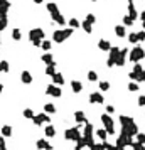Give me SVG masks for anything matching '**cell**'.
<instances>
[{
	"instance_id": "1",
	"label": "cell",
	"mask_w": 145,
	"mask_h": 150,
	"mask_svg": "<svg viewBox=\"0 0 145 150\" xmlns=\"http://www.w3.org/2000/svg\"><path fill=\"white\" fill-rule=\"evenodd\" d=\"M120 125H122V133H125L128 137H137V133H138V127H137V123L133 121V118H130V116H126V115H120Z\"/></svg>"
},
{
	"instance_id": "2",
	"label": "cell",
	"mask_w": 145,
	"mask_h": 150,
	"mask_svg": "<svg viewBox=\"0 0 145 150\" xmlns=\"http://www.w3.org/2000/svg\"><path fill=\"white\" fill-rule=\"evenodd\" d=\"M73 27H68V29H61V30H54V34H52V40L54 42H58V44H61V42H64V40L68 39L69 36L73 34Z\"/></svg>"
},
{
	"instance_id": "3",
	"label": "cell",
	"mask_w": 145,
	"mask_h": 150,
	"mask_svg": "<svg viewBox=\"0 0 145 150\" xmlns=\"http://www.w3.org/2000/svg\"><path fill=\"white\" fill-rule=\"evenodd\" d=\"M144 58H145V51L140 46H135L133 49L130 51V54H128V59L132 61V62H138V61H142Z\"/></svg>"
},
{
	"instance_id": "4",
	"label": "cell",
	"mask_w": 145,
	"mask_h": 150,
	"mask_svg": "<svg viewBox=\"0 0 145 150\" xmlns=\"http://www.w3.org/2000/svg\"><path fill=\"white\" fill-rule=\"evenodd\" d=\"M81 127V125H79ZM79 127H73V128H68V130H64V138L66 140H73V142H78L83 135H81V130H79Z\"/></svg>"
},
{
	"instance_id": "5",
	"label": "cell",
	"mask_w": 145,
	"mask_h": 150,
	"mask_svg": "<svg viewBox=\"0 0 145 150\" xmlns=\"http://www.w3.org/2000/svg\"><path fill=\"white\" fill-rule=\"evenodd\" d=\"M120 47L118 46H111V49H110V56H108L107 59V66L108 68H115L116 66V58H118V52H120Z\"/></svg>"
},
{
	"instance_id": "6",
	"label": "cell",
	"mask_w": 145,
	"mask_h": 150,
	"mask_svg": "<svg viewBox=\"0 0 145 150\" xmlns=\"http://www.w3.org/2000/svg\"><path fill=\"white\" fill-rule=\"evenodd\" d=\"M101 123L105 125L108 135H115V127H113V120H111L110 113H103V115H101Z\"/></svg>"
},
{
	"instance_id": "7",
	"label": "cell",
	"mask_w": 145,
	"mask_h": 150,
	"mask_svg": "<svg viewBox=\"0 0 145 150\" xmlns=\"http://www.w3.org/2000/svg\"><path fill=\"white\" fill-rule=\"evenodd\" d=\"M46 95H49V96H54V98H61L63 96V90L59 88L58 84H49L47 88H46Z\"/></svg>"
},
{
	"instance_id": "8",
	"label": "cell",
	"mask_w": 145,
	"mask_h": 150,
	"mask_svg": "<svg viewBox=\"0 0 145 150\" xmlns=\"http://www.w3.org/2000/svg\"><path fill=\"white\" fill-rule=\"evenodd\" d=\"M132 142H133L132 137H128V135H125V133H120V137L116 138L115 145H118V147H130Z\"/></svg>"
},
{
	"instance_id": "9",
	"label": "cell",
	"mask_w": 145,
	"mask_h": 150,
	"mask_svg": "<svg viewBox=\"0 0 145 150\" xmlns=\"http://www.w3.org/2000/svg\"><path fill=\"white\" fill-rule=\"evenodd\" d=\"M130 54V51L126 49V47H123V49L118 52V58H116V66L118 68H123L125 66V61H126V56Z\"/></svg>"
},
{
	"instance_id": "10",
	"label": "cell",
	"mask_w": 145,
	"mask_h": 150,
	"mask_svg": "<svg viewBox=\"0 0 145 150\" xmlns=\"http://www.w3.org/2000/svg\"><path fill=\"white\" fill-rule=\"evenodd\" d=\"M142 73H144V68H142L138 62H135V64H133V69L130 71V74H128V76H130L133 81H138V78L142 76Z\"/></svg>"
},
{
	"instance_id": "11",
	"label": "cell",
	"mask_w": 145,
	"mask_h": 150,
	"mask_svg": "<svg viewBox=\"0 0 145 150\" xmlns=\"http://www.w3.org/2000/svg\"><path fill=\"white\" fill-rule=\"evenodd\" d=\"M29 39L34 42V40H42L44 39V30L42 29H32L29 32Z\"/></svg>"
},
{
	"instance_id": "12",
	"label": "cell",
	"mask_w": 145,
	"mask_h": 150,
	"mask_svg": "<svg viewBox=\"0 0 145 150\" xmlns=\"http://www.w3.org/2000/svg\"><path fill=\"white\" fill-rule=\"evenodd\" d=\"M51 17H52V22H56V24H59V25H66V19L63 17V14L61 12H52L51 14Z\"/></svg>"
},
{
	"instance_id": "13",
	"label": "cell",
	"mask_w": 145,
	"mask_h": 150,
	"mask_svg": "<svg viewBox=\"0 0 145 150\" xmlns=\"http://www.w3.org/2000/svg\"><path fill=\"white\" fill-rule=\"evenodd\" d=\"M89 103H105V98H103V95L101 93H91L89 95Z\"/></svg>"
},
{
	"instance_id": "14",
	"label": "cell",
	"mask_w": 145,
	"mask_h": 150,
	"mask_svg": "<svg viewBox=\"0 0 145 150\" xmlns=\"http://www.w3.org/2000/svg\"><path fill=\"white\" fill-rule=\"evenodd\" d=\"M98 47L101 51H107V52H110V49H111V42L107 39H100L98 40Z\"/></svg>"
},
{
	"instance_id": "15",
	"label": "cell",
	"mask_w": 145,
	"mask_h": 150,
	"mask_svg": "<svg viewBox=\"0 0 145 150\" xmlns=\"http://www.w3.org/2000/svg\"><path fill=\"white\" fill-rule=\"evenodd\" d=\"M71 90H73V93H74V95L81 93V91H83V84H81V81H76V79L71 81Z\"/></svg>"
},
{
	"instance_id": "16",
	"label": "cell",
	"mask_w": 145,
	"mask_h": 150,
	"mask_svg": "<svg viewBox=\"0 0 145 150\" xmlns=\"http://www.w3.org/2000/svg\"><path fill=\"white\" fill-rule=\"evenodd\" d=\"M20 79H22V83H24V84H30V83H32V74H30L29 71H22Z\"/></svg>"
},
{
	"instance_id": "17",
	"label": "cell",
	"mask_w": 145,
	"mask_h": 150,
	"mask_svg": "<svg viewBox=\"0 0 145 150\" xmlns=\"http://www.w3.org/2000/svg\"><path fill=\"white\" fill-rule=\"evenodd\" d=\"M83 137H93V125L86 121L85 123V128H83Z\"/></svg>"
},
{
	"instance_id": "18",
	"label": "cell",
	"mask_w": 145,
	"mask_h": 150,
	"mask_svg": "<svg viewBox=\"0 0 145 150\" xmlns=\"http://www.w3.org/2000/svg\"><path fill=\"white\" fill-rule=\"evenodd\" d=\"M128 15L133 20L137 19V10H135V5H133V0H128Z\"/></svg>"
},
{
	"instance_id": "19",
	"label": "cell",
	"mask_w": 145,
	"mask_h": 150,
	"mask_svg": "<svg viewBox=\"0 0 145 150\" xmlns=\"http://www.w3.org/2000/svg\"><path fill=\"white\" fill-rule=\"evenodd\" d=\"M126 25H116L115 27V34L118 37H126Z\"/></svg>"
},
{
	"instance_id": "20",
	"label": "cell",
	"mask_w": 145,
	"mask_h": 150,
	"mask_svg": "<svg viewBox=\"0 0 145 150\" xmlns=\"http://www.w3.org/2000/svg\"><path fill=\"white\" fill-rule=\"evenodd\" d=\"M74 120L78 123H86V115H85V111H76L74 113Z\"/></svg>"
},
{
	"instance_id": "21",
	"label": "cell",
	"mask_w": 145,
	"mask_h": 150,
	"mask_svg": "<svg viewBox=\"0 0 145 150\" xmlns=\"http://www.w3.org/2000/svg\"><path fill=\"white\" fill-rule=\"evenodd\" d=\"M52 83H54V84H58V86L64 84V78H63V74H61V73H56V74L52 76Z\"/></svg>"
},
{
	"instance_id": "22",
	"label": "cell",
	"mask_w": 145,
	"mask_h": 150,
	"mask_svg": "<svg viewBox=\"0 0 145 150\" xmlns=\"http://www.w3.org/2000/svg\"><path fill=\"white\" fill-rule=\"evenodd\" d=\"M81 27L85 29V32H86V34H91V32H93V24H91L89 20H85V22H81Z\"/></svg>"
},
{
	"instance_id": "23",
	"label": "cell",
	"mask_w": 145,
	"mask_h": 150,
	"mask_svg": "<svg viewBox=\"0 0 145 150\" xmlns=\"http://www.w3.org/2000/svg\"><path fill=\"white\" fill-rule=\"evenodd\" d=\"M44 132H46V137H47V138H52V137H56V128H54L52 125H47Z\"/></svg>"
},
{
	"instance_id": "24",
	"label": "cell",
	"mask_w": 145,
	"mask_h": 150,
	"mask_svg": "<svg viewBox=\"0 0 145 150\" xmlns=\"http://www.w3.org/2000/svg\"><path fill=\"white\" fill-rule=\"evenodd\" d=\"M58 71H56V62H52V64H47V68H46V74L47 76H54Z\"/></svg>"
},
{
	"instance_id": "25",
	"label": "cell",
	"mask_w": 145,
	"mask_h": 150,
	"mask_svg": "<svg viewBox=\"0 0 145 150\" xmlns=\"http://www.w3.org/2000/svg\"><path fill=\"white\" fill-rule=\"evenodd\" d=\"M41 59H42V62H46V64H52V62H54V59H52V54H51L49 51H46V54H44Z\"/></svg>"
},
{
	"instance_id": "26",
	"label": "cell",
	"mask_w": 145,
	"mask_h": 150,
	"mask_svg": "<svg viewBox=\"0 0 145 150\" xmlns=\"http://www.w3.org/2000/svg\"><path fill=\"white\" fill-rule=\"evenodd\" d=\"M126 37H128V42H130V44H137V42H140V40H138V34H137V32H130Z\"/></svg>"
},
{
	"instance_id": "27",
	"label": "cell",
	"mask_w": 145,
	"mask_h": 150,
	"mask_svg": "<svg viewBox=\"0 0 145 150\" xmlns=\"http://www.w3.org/2000/svg\"><path fill=\"white\" fill-rule=\"evenodd\" d=\"M44 111L49 113V115H54V113H56V106H54L52 103H46V105H44Z\"/></svg>"
},
{
	"instance_id": "28",
	"label": "cell",
	"mask_w": 145,
	"mask_h": 150,
	"mask_svg": "<svg viewBox=\"0 0 145 150\" xmlns=\"http://www.w3.org/2000/svg\"><path fill=\"white\" fill-rule=\"evenodd\" d=\"M36 147H37L39 150H46V147H47V142H46V138H39V140L36 142Z\"/></svg>"
},
{
	"instance_id": "29",
	"label": "cell",
	"mask_w": 145,
	"mask_h": 150,
	"mask_svg": "<svg viewBox=\"0 0 145 150\" xmlns=\"http://www.w3.org/2000/svg\"><path fill=\"white\" fill-rule=\"evenodd\" d=\"M10 64L9 61H0V73H9Z\"/></svg>"
},
{
	"instance_id": "30",
	"label": "cell",
	"mask_w": 145,
	"mask_h": 150,
	"mask_svg": "<svg viewBox=\"0 0 145 150\" xmlns=\"http://www.w3.org/2000/svg\"><path fill=\"white\" fill-rule=\"evenodd\" d=\"M2 135H3V137H10V135H12V127H10V125H3V127H2Z\"/></svg>"
},
{
	"instance_id": "31",
	"label": "cell",
	"mask_w": 145,
	"mask_h": 150,
	"mask_svg": "<svg viewBox=\"0 0 145 150\" xmlns=\"http://www.w3.org/2000/svg\"><path fill=\"white\" fill-rule=\"evenodd\" d=\"M130 147H132V149L133 150H145V145L144 143H140V142H132V145H130Z\"/></svg>"
},
{
	"instance_id": "32",
	"label": "cell",
	"mask_w": 145,
	"mask_h": 150,
	"mask_svg": "<svg viewBox=\"0 0 145 150\" xmlns=\"http://www.w3.org/2000/svg\"><path fill=\"white\" fill-rule=\"evenodd\" d=\"M22 34H20V29H12V39L14 40H20Z\"/></svg>"
},
{
	"instance_id": "33",
	"label": "cell",
	"mask_w": 145,
	"mask_h": 150,
	"mask_svg": "<svg viewBox=\"0 0 145 150\" xmlns=\"http://www.w3.org/2000/svg\"><path fill=\"white\" fill-rule=\"evenodd\" d=\"M41 47H42L44 51H51V49H52V42H51V40H42Z\"/></svg>"
},
{
	"instance_id": "34",
	"label": "cell",
	"mask_w": 145,
	"mask_h": 150,
	"mask_svg": "<svg viewBox=\"0 0 145 150\" xmlns=\"http://www.w3.org/2000/svg\"><path fill=\"white\" fill-rule=\"evenodd\" d=\"M107 135H108L107 128H103V130H98L96 132V137H98V138H101V140H107Z\"/></svg>"
},
{
	"instance_id": "35",
	"label": "cell",
	"mask_w": 145,
	"mask_h": 150,
	"mask_svg": "<svg viewBox=\"0 0 145 150\" xmlns=\"http://www.w3.org/2000/svg\"><path fill=\"white\" fill-rule=\"evenodd\" d=\"M24 116L32 120V118L36 116V113H34V110H30V108H25V110H24Z\"/></svg>"
},
{
	"instance_id": "36",
	"label": "cell",
	"mask_w": 145,
	"mask_h": 150,
	"mask_svg": "<svg viewBox=\"0 0 145 150\" xmlns=\"http://www.w3.org/2000/svg\"><path fill=\"white\" fill-rule=\"evenodd\" d=\"M69 27H73V29H78V27H79V20L74 19V17H71V19H69Z\"/></svg>"
},
{
	"instance_id": "37",
	"label": "cell",
	"mask_w": 145,
	"mask_h": 150,
	"mask_svg": "<svg viewBox=\"0 0 145 150\" xmlns=\"http://www.w3.org/2000/svg\"><path fill=\"white\" fill-rule=\"evenodd\" d=\"M47 10L49 12H51V14H52V12H58V3H54V2H49L47 3Z\"/></svg>"
},
{
	"instance_id": "38",
	"label": "cell",
	"mask_w": 145,
	"mask_h": 150,
	"mask_svg": "<svg viewBox=\"0 0 145 150\" xmlns=\"http://www.w3.org/2000/svg\"><path fill=\"white\" fill-rule=\"evenodd\" d=\"M123 25H126V27H128V25H133V19H132L128 14L123 17Z\"/></svg>"
},
{
	"instance_id": "39",
	"label": "cell",
	"mask_w": 145,
	"mask_h": 150,
	"mask_svg": "<svg viewBox=\"0 0 145 150\" xmlns=\"http://www.w3.org/2000/svg\"><path fill=\"white\" fill-rule=\"evenodd\" d=\"M32 123H34V125H42V123H44V120H42V118H41V115H36V116H34V118H32Z\"/></svg>"
},
{
	"instance_id": "40",
	"label": "cell",
	"mask_w": 145,
	"mask_h": 150,
	"mask_svg": "<svg viewBox=\"0 0 145 150\" xmlns=\"http://www.w3.org/2000/svg\"><path fill=\"white\" fill-rule=\"evenodd\" d=\"M100 90H101V91H108V90H110V83H108V81H101V83H100Z\"/></svg>"
},
{
	"instance_id": "41",
	"label": "cell",
	"mask_w": 145,
	"mask_h": 150,
	"mask_svg": "<svg viewBox=\"0 0 145 150\" xmlns=\"http://www.w3.org/2000/svg\"><path fill=\"white\" fill-rule=\"evenodd\" d=\"M138 88H140V86L137 84L135 81H132V83L128 84V91H138Z\"/></svg>"
},
{
	"instance_id": "42",
	"label": "cell",
	"mask_w": 145,
	"mask_h": 150,
	"mask_svg": "<svg viewBox=\"0 0 145 150\" xmlns=\"http://www.w3.org/2000/svg\"><path fill=\"white\" fill-rule=\"evenodd\" d=\"M88 79H89V81H96L98 79V74L95 73V71H89V73H88Z\"/></svg>"
},
{
	"instance_id": "43",
	"label": "cell",
	"mask_w": 145,
	"mask_h": 150,
	"mask_svg": "<svg viewBox=\"0 0 145 150\" xmlns=\"http://www.w3.org/2000/svg\"><path fill=\"white\" fill-rule=\"evenodd\" d=\"M137 142H140V143L145 145V133H137Z\"/></svg>"
},
{
	"instance_id": "44",
	"label": "cell",
	"mask_w": 145,
	"mask_h": 150,
	"mask_svg": "<svg viewBox=\"0 0 145 150\" xmlns=\"http://www.w3.org/2000/svg\"><path fill=\"white\" fill-rule=\"evenodd\" d=\"M138 106H145V95H142V96H138Z\"/></svg>"
},
{
	"instance_id": "45",
	"label": "cell",
	"mask_w": 145,
	"mask_h": 150,
	"mask_svg": "<svg viewBox=\"0 0 145 150\" xmlns=\"http://www.w3.org/2000/svg\"><path fill=\"white\" fill-rule=\"evenodd\" d=\"M86 20H89L91 24H95V22H96V17H95L93 14H88V15H86Z\"/></svg>"
},
{
	"instance_id": "46",
	"label": "cell",
	"mask_w": 145,
	"mask_h": 150,
	"mask_svg": "<svg viewBox=\"0 0 145 150\" xmlns=\"http://www.w3.org/2000/svg\"><path fill=\"white\" fill-rule=\"evenodd\" d=\"M0 150H5V137H0Z\"/></svg>"
},
{
	"instance_id": "47",
	"label": "cell",
	"mask_w": 145,
	"mask_h": 150,
	"mask_svg": "<svg viewBox=\"0 0 145 150\" xmlns=\"http://www.w3.org/2000/svg\"><path fill=\"white\" fill-rule=\"evenodd\" d=\"M138 34V40L142 42V40H145V30H140V32H137Z\"/></svg>"
},
{
	"instance_id": "48",
	"label": "cell",
	"mask_w": 145,
	"mask_h": 150,
	"mask_svg": "<svg viewBox=\"0 0 145 150\" xmlns=\"http://www.w3.org/2000/svg\"><path fill=\"white\" fill-rule=\"evenodd\" d=\"M113 111H115V106H113V105H108V106H107V113H110V115H111Z\"/></svg>"
},
{
	"instance_id": "49",
	"label": "cell",
	"mask_w": 145,
	"mask_h": 150,
	"mask_svg": "<svg viewBox=\"0 0 145 150\" xmlns=\"http://www.w3.org/2000/svg\"><path fill=\"white\" fill-rule=\"evenodd\" d=\"M138 83H145V71L142 73V76L138 78Z\"/></svg>"
},
{
	"instance_id": "50",
	"label": "cell",
	"mask_w": 145,
	"mask_h": 150,
	"mask_svg": "<svg viewBox=\"0 0 145 150\" xmlns=\"http://www.w3.org/2000/svg\"><path fill=\"white\" fill-rule=\"evenodd\" d=\"M140 19H142V22H145V10L140 14Z\"/></svg>"
},
{
	"instance_id": "51",
	"label": "cell",
	"mask_w": 145,
	"mask_h": 150,
	"mask_svg": "<svg viewBox=\"0 0 145 150\" xmlns=\"http://www.w3.org/2000/svg\"><path fill=\"white\" fill-rule=\"evenodd\" d=\"M46 150H54V147H52L51 143H47V147H46Z\"/></svg>"
},
{
	"instance_id": "52",
	"label": "cell",
	"mask_w": 145,
	"mask_h": 150,
	"mask_svg": "<svg viewBox=\"0 0 145 150\" xmlns=\"http://www.w3.org/2000/svg\"><path fill=\"white\" fill-rule=\"evenodd\" d=\"M2 91H3V84L0 83V95H2Z\"/></svg>"
},
{
	"instance_id": "53",
	"label": "cell",
	"mask_w": 145,
	"mask_h": 150,
	"mask_svg": "<svg viewBox=\"0 0 145 150\" xmlns=\"http://www.w3.org/2000/svg\"><path fill=\"white\" fill-rule=\"evenodd\" d=\"M116 150H125V147H118V145H116Z\"/></svg>"
},
{
	"instance_id": "54",
	"label": "cell",
	"mask_w": 145,
	"mask_h": 150,
	"mask_svg": "<svg viewBox=\"0 0 145 150\" xmlns=\"http://www.w3.org/2000/svg\"><path fill=\"white\" fill-rule=\"evenodd\" d=\"M34 3H42V0H34Z\"/></svg>"
},
{
	"instance_id": "55",
	"label": "cell",
	"mask_w": 145,
	"mask_h": 150,
	"mask_svg": "<svg viewBox=\"0 0 145 150\" xmlns=\"http://www.w3.org/2000/svg\"><path fill=\"white\" fill-rule=\"evenodd\" d=\"M74 150H83V149H79V147H78V145H76V149H74Z\"/></svg>"
},
{
	"instance_id": "56",
	"label": "cell",
	"mask_w": 145,
	"mask_h": 150,
	"mask_svg": "<svg viewBox=\"0 0 145 150\" xmlns=\"http://www.w3.org/2000/svg\"><path fill=\"white\" fill-rule=\"evenodd\" d=\"M144 30H145V22H144Z\"/></svg>"
},
{
	"instance_id": "57",
	"label": "cell",
	"mask_w": 145,
	"mask_h": 150,
	"mask_svg": "<svg viewBox=\"0 0 145 150\" xmlns=\"http://www.w3.org/2000/svg\"><path fill=\"white\" fill-rule=\"evenodd\" d=\"M89 2H96V0H89Z\"/></svg>"
},
{
	"instance_id": "58",
	"label": "cell",
	"mask_w": 145,
	"mask_h": 150,
	"mask_svg": "<svg viewBox=\"0 0 145 150\" xmlns=\"http://www.w3.org/2000/svg\"><path fill=\"white\" fill-rule=\"evenodd\" d=\"M144 71H145V68H144Z\"/></svg>"
},
{
	"instance_id": "59",
	"label": "cell",
	"mask_w": 145,
	"mask_h": 150,
	"mask_svg": "<svg viewBox=\"0 0 145 150\" xmlns=\"http://www.w3.org/2000/svg\"><path fill=\"white\" fill-rule=\"evenodd\" d=\"M5 150H7V149H5Z\"/></svg>"
}]
</instances>
